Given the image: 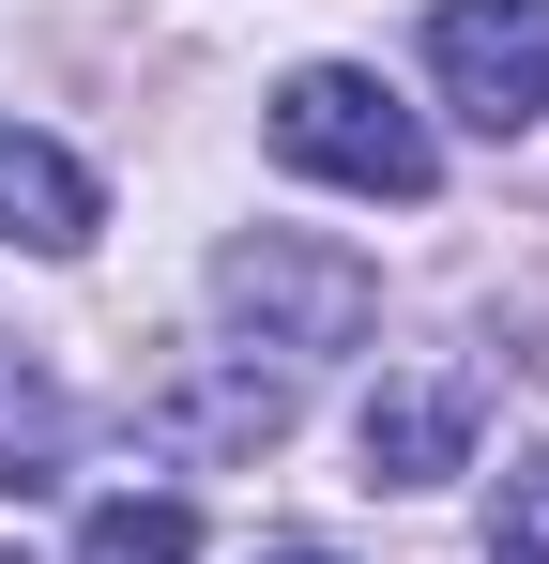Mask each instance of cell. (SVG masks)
<instances>
[{"label": "cell", "mask_w": 549, "mask_h": 564, "mask_svg": "<svg viewBox=\"0 0 549 564\" xmlns=\"http://www.w3.org/2000/svg\"><path fill=\"white\" fill-rule=\"evenodd\" d=\"M488 564H549V458H519L488 488Z\"/></svg>", "instance_id": "obj_7"}, {"label": "cell", "mask_w": 549, "mask_h": 564, "mask_svg": "<svg viewBox=\"0 0 549 564\" xmlns=\"http://www.w3.org/2000/svg\"><path fill=\"white\" fill-rule=\"evenodd\" d=\"M428 77H443V107L488 122V138L549 122V0H443V15H428Z\"/></svg>", "instance_id": "obj_3"}, {"label": "cell", "mask_w": 549, "mask_h": 564, "mask_svg": "<svg viewBox=\"0 0 549 564\" xmlns=\"http://www.w3.org/2000/svg\"><path fill=\"white\" fill-rule=\"evenodd\" d=\"M260 564H336V550H260Z\"/></svg>", "instance_id": "obj_8"}, {"label": "cell", "mask_w": 549, "mask_h": 564, "mask_svg": "<svg viewBox=\"0 0 549 564\" xmlns=\"http://www.w3.org/2000/svg\"><path fill=\"white\" fill-rule=\"evenodd\" d=\"M274 153H290L305 184H352V198H428V184H443V138L381 93L366 62H305V77H274Z\"/></svg>", "instance_id": "obj_1"}, {"label": "cell", "mask_w": 549, "mask_h": 564, "mask_svg": "<svg viewBox=\"0 0 549 564\" xmlns=\"http://www.w3.org/2000/svg\"><path fill=\"white\" fill-rule=\"evenodd\" d=\"M473 427H488V397H473L458 367L381 381V397H366V488H443V473L473 458Z\"/></svg>", "instance_id": "obj_4"}, {"label": "cell", "mask_w": 549, "mask_h": 564, "mask_svg": "<svg viewBox=\"0 0 549 564\" xmlns=\"http://www.w3.org/2000/svg\"><path fill=\"white\" fill-rule=\"evenodd\" d=\"M214 305H229V321H260V351H352L366 321H381V275H366L352 245L245 229V245L214 260Z\"/></svg>", "instance_id": "obj_2"}, {"label": "cell", "mask_w": 549, "mask_h": 564, "mask_svg": "<svg viewBox=\"0 0 549 564\" xmlns=\"http://www.w3.org/2000/svg\"><path fill=\"white\" fill-rule=\"evenodd\" d=\"M92 229H107V198L62 138H31V122H0V245H31V260H77Z\"/></svg>", "instance_id": "obj_5"}, {"label": "cell", "mask_w": 549, "mask_h": 564, "mask_svg": "<svg viewBox=\"0 0 549 564\" xmlns=\"http://www.w3.org/2000/svg\"><path fill=\"white\" fill-rule=\"evenodd\" d=\"M77 564H198V519H183L169 488H122V503H92Z\"/></svg>", "instance_id": "obj_6"}]
</instances>
